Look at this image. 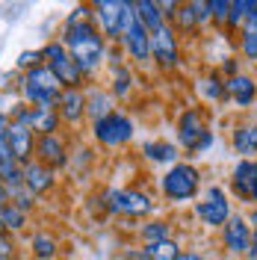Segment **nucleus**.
<instances>
[{
    "mask_svg": "<svg viewBox=\"0 0 257 260\" xmlns=\"http://www.w3.org/2000/svg\"><path fill=\"white\" fill-rule=\"evenodd\" d=\"M107 201V210L110 213H121V216H145L151 213V198L142 192H133V189H110L104 195Z\"/></svg>",
    "mask_w": 257,
    "mask_h": 260,
    "instance_id": "nucleus-7",
    "label": "nucleus"
},
{
    "mask_svg": "<svg viewBox=\"0 0 257 260\" xmlns=\"http://www.w3.org/2000/svg\"><path fill=\"white\" fill-rule=\"evenodd\" d=\"M0 260H21L18 254H0Z\"/></svg>",
    "mask_w": 257,
    "mask_h": 260,
    "instance_id": "nucleus-40",
    "label": "nucleus"
},
{
    "mask_svg": "<svg viewBox=\"0 0 257 260\" xmlns=\"http://www.w3.org/2000/svg\"><path fill=\"white\" fill-rule=\"evenodd\" d=\"M231 186H234V192L240 195L242 201L257 204V162L251 160L237 162V169L231 175Z\"/></svg>",
    "mask_w": 257,
    "mask_h": 260,
    "instance_id": "nucleus-10",
    "label": "nucleus"
},
{
    "mask_svg": "<svg viewBox=\"0 0 257 260\" xmlns=\"http://www.w3.org/2000/svg\"><path fill=\"white\" fill-rule=\"evenodd\" d=\"M9 124H12V121L6 118V98L0 95V127H9Z\"/></svg>",
    "mask_w": 257,
    "mask_h": 260,
    "instance_id": "nucleus-36",
    "label": "nucleus"
},
{
    "mask_svg": "<svg viewBox=\"0 0 257 260\" xmlns=\"http://www.w3.org/2000/svg\"><path fill=\"white\" fill-rule=\"evenodd\" d=\"M222 231V237H225V248L231 254H237V257H248V248H251V228L245 225V219L242 216H231Z\"/></svg>",
    "mask_w": 257,
    "mask_h": 260,
    "instance_id": "nucleus-9",
    "label": "nucleus"
},
{
    "mask_svg": "<svg viewBox=\"0 0 257 260\" xmlns=\"http://www.w3.org/2000/svg\"><path fill=\"white\" fill-rule=\"evenodd\" d=\"M248 6H251V0H237V3H231V12H228V24H231V27L242 24V21H245V15H248Z\"/></svg>",
    "mask_w": 257,
    "mask_h": 260,
    "instance_id": "nucleus-28",
    "label": "nucleus"
},
{
    "mask_svg": "<svg viewBox=\"0 0 257 260\" xmlns=\"http://www.w3.org/2000/svg\"><path fill=\"white\" fill-rule=\"evenodd\" d=\"M86 113L92 115V118H104V115L113 113V98L107 95V92H95V95H89L86 101Z\"/></svg>",
    "mask_w": 257,
    "mask_h": 260,
    "instance_id": "nucleus-23",
    "label": "nucleus"
},
{
    "mask_svg": "<svg viewBox=\"0 0 257 260\" xmlns=\"http://www.w3.org/2000/svg\"><path fill=\"white\" fill-rule=\"evenodd\" d=\"M127 89H130V74L124 71V68H118V71H115V80H113V92L118 98H124Z\"/></svg>",
    "mask_w": 257,
    "mask_h": 260,
    "instance_id": "nucleus-31",
    "label": "nucleus"
},
{
    "mask_svg": "<svg viewBox=\"0 0 257 260\" xmlns=\"http://www.w3.org/2000/svg\"><path fill=\"white\" fill-rule=\"evenodd\" d=\"M0 222H3V228H9V231H21V228L27 225V213L18 210L15 204H6L0 210Z\"/></svg>",
    "mask_w": 257,
    "mask_h": 260,
    "instance_id": "nucleus-25",
    "label": "nucleus"
},
{
    "mask_svg": "<svg viewBox=\"0 0 257 260\" xmlns=\"http://www.w3.org/2000/svg\"><path fill=\"white\" fill-rule=\"evenodd\" d=\"M142 240H145L148 245L169 240V225H166V222H151V225H145V228H142Z\"/></svg>",
    "mask_w": 257,
    "mask_h": 260,
    "instance_id": "nucleus-27",
    "label": "nucleus"
},
{
    "mask_svg": "<svg viewBox=\"0 0 257 260\" xmlns=\"http://www.w3.org/2000/svg\"><path fill=\"white\" fill-rule=\"evenodd\" d=\"M207 9H210V18H216V21H228L231 3H225V0H213V3H207Z\"/></svg>",
    "mask_w": 257,
    "mask_h": 260,
    "instance_id": "nucleus-32",
    "label": "nucleus"
},
{
    "mask_svg": "<svg viewBox=\"0 0 257 260\" xmlns=\"http://www.w3.org/2000/svg\"><path fill=\"white\" fill-rule=\"evenodd\" d=\"M130 136H133L130 118H124V115L115 113V110L110 115H104V118L95 121V139L104 142V145L118 148V145H124V142H130Z\"/></svg>",
    "mask_w": 257,
    "mask_h": 260,
    "instance_id": "nucleus-6",
    "label": "nucleus"
},
{
    "mask_svg": "<svg viewBox=\"0 0 257 260\" xmlns=\"http://www.w3.org/2000/svg\"><path fill=\"white\" fill-rule=\"evenodd\" d=\"M195 210H198V216H201L204 225H225L228 219H231V204H228L225 192H222L219 186L207 189Z\"/></svg>",
    "mask_w": 257,
    "mask_h": 260,
    "instance_id": "nucleus-8",
    "label": "nucleus"
},
{
    "mask_svg": "<svg viewBox=\"0 0 257 260\" xmlns=\"http://www.w3.org/2000/svg\"><path fill=\"white\" fill-rule=\"evenodd\" d=\"M177 260H207V257H201V254H195V251H180Z\"/></svg>",
    "mask_w": 257,
    "mask_h": 260,
    "instance_id": "nucleus-37",
    "label": "nucleus"
},
{
    "mask_svg": "<svg viewBox=\"0 0 257 260\" xmlns=\"http://www.w3.org/2000/svg\"><path fill=\"white\" fill-rule=\"evenodd\" d=\"M254 222V231H251V248H248V260H257V213L251 216Z\"/></svg>",
    "mask_w": 257,
    "mask_h": 260,
    "instance_id": "nucleus-35",
    "label": "nucleus"
},
{
    "mask_svg": "<svg viewBox=\"0 0 257 260\" xmlns=\"http://www.w3.org/2000/svg\"><path fill=\"white\" fill-rule=\"evenodd\" d=\"M56 104H59V118L71 121V124H77L83 115H86V98L77 89H65Z\"/></svg>",
    "mask_w": 257,
    "mask_h": 260,
    "instance_id": "nucleus-16",
    "label": "nucleus"
},
{
    "mask_svg": "<svg viewBox=\"0 0 257 260\" xmlns=\"http://www.w3.org/2000/svg\"><path fill=\"white\" fill-rule=\"evenodd\" d=\"M6 142H9V154L18 166L30 160V154L36 151V139H33V130L24 124H9L6 127Z\"/></svg>",
    "mask_w": 257,
    "mask_h": 260,
    "instance_id": "nucleus-12",
    "label": "nucleus"
},
{
    "mask_svg": "<svg viewBox=\"0 0 257 260\" xmlns=\"http://www.w3.org/2000/svg\"><path fill=\"white\" fill-rule=\"evenodd\" d=\"M148 260H177L180 257V248L172 240H163V243H151L142 248Z\"/></svg>",
    "mask_w": 257,
    "mask_h": 260,
    "instance_id": "nucleus-22",
    "label": "nucleus"
},
{
    "mask_svg": "<svg viewBox=\"0 0 257 260\" xmlns=\"http://www.w3.org/2000/svg\"><path fill=\"white\" fill-rule=\"evenodd\" d=\"M133 12L142 21V27L148 32H157L160 27H166V18L160 12V3H151V0H142V3H133Z\"/></svg>",
    "mask_w": 257,
    "mask_h": 260,
    "instance_id": "nucleus-18",
    "label": "nucleus"
},
{
    "mask_svg": "<svg viewBox=\"0 0 257 260\" xmlns=\"http://www.w3.org/2000/svg\"><path fill=\"white\" fill-rule=\"evenodd\" d=\"M59 127V113L50 107H33V118H30V130L42 133V136H53V130Z\"/></svg>",
    "mask_w": 257,
    "mask_h": 260,
    "instance_id": "nucleus-19",
    "label": "nucleus"
},
{
    "mask_svg": "<svg viewBox=\"0 0 257 260\" xmlns=\"http://www.w3.org/2000/svg\"><path fill=\"white\" fill-rule=\"evenodd\" d=\"M177 21H180V27H192L195 21H198V18H195V9H192V3H189V6H177Z\"/></svg>",
    "mask_w": 257,
    "mask_h": 260,
    "instance_id": "nucleus-33",
    "label": "nucleus"
},
{
    "mask_svg": "<svg viewBox=\"0 0 257 260\" xmlns=\"http://www.w3.org/2000/svg\"><path fill=\"white\" fill-rule=\"evenodd\" d=\"M201 92L207 101H222L225 98V83L219 80H201Z\"/></svg>",
    "mask_w": 257,
    "mask_h": 260,
    "instance_id": "nucleus-29",
    "label": "nucleus"
},
{
    "mask_svg": "<svg viewBox=\"0 0 257 260\" xmlns=\"http://www.w3.org/2000/svg\"><path fill=\"white\" fill-rule=\"evenodd\" d=\"M234 148H237V154H242V157L257 154V124L234 130Z\"/></svg>",
    "mask_w": 257,
    "mask_h": 260,
    "instance_id": "nucleus-21",
    "label": "nucleus"
},
{
    "mask_svg": "<svg viewBox=\"0 0 257 260\" xmlns=\"http://www.w3.org/2000/svg\"><path fill=\"white\" fill-rule=\"evenodd\" d=\"M198 169L189 166V162H175L169 172H166V178H163V195L169 198V201H189L195 192H198Z\"/></svg>",
    "mask_w": 257,
    "mask_h": 260,
    "instance_id": "nucleus-3",
    "label": "nucleus"
},
{
    "mask_svg": "<svg viewBox=\"0 0 257 260\" xmlns=\"http://www.w3.org/2000/svg\"><path fill=\"white\" fill-rule=\"evenodd\" d=\"M33 254L39 260H50L56 254V243L50 240L48 234H36V237H33Z\"/></svg>",
    "mask_w": 257,
    "mask_h": 260,
    "instance_id": "nucleus-26",
    "label": "nucleus"
},
{
    "mask_svg": "<svg viewBox=\"0 0 257 260\" xmlns=\"http://www.w3.org/2000/svg\"><path fill=\"white\" fill-rule=\"evenodd\" d=\"M124 260H148V257H145V251H130Z\"/></svg>",
    "mask_w": 257,
    "mask_h": 260,
    "instance_id": "nucleus-39",
    "label": "nucleus"
},
{
    "mask_svg": "<svg viewBox=\"0 0 257 260\" xmlns=\"http://www.w3.org/2000/svg\"><path fill=\"white\" fill-rule=\"evenodd\" d=\"M39 65H42V50H24V53L18 56V68L33 71V68H39Z\"/></svg>",
    "mask_w": 257,
    "mask_h": 260,
    "instance_id": "nucleus-30",
    "label": "nucleus"
},
{
    "mask_svg": "<svg viewBox=\"0 0 257 260\" xmlns=\"http://www.w3.org/2000/svg\"><path fill=\"white\" fill-rule=\"evenodd\" d=\"M92 9H95V18L101 21V30L107 32V39H121L133 18V3H124V0H98Z\"/></svg>",
    "mask_w": 257,
    "mask_h": 260,
    "instance_id": "nucleus-4",
    "label": "nucleus"
},
{
    "mask_svg": "<svg viewBox=\"0 0 257 260\" xmlns=\"http://www.w3.org/2000/svg\"><path fill=\"white\" fill-rule=\"evenodd\" d=\"M68 56L80 68V74H95V68L104 59V36L92 21H77V24H65V39H62Z\"/></svg>",
    "mask_w": 257,
    "mask_h": 260,
    "instance_id": "nucleus-1",
    "label": "nucleus"
},
{
    "mask_svg": "<svg viewBox=\"0 0 257 260\" xmlns=\"http://www.w3.org/2000/svg\"><path fill=\"white\" fill-rule=\"evenodd\" d=\"M21 180H24V186H27L33 195H42V192L50 189L53 175H50L48 166H42V162H24V166H21Z\"/></svg>",
    "mask_w": 257,
    "mask_h": 260,
    "instance_id": "nucleus-14",
    "label": "nucleus"
},
{
    "mask_svg": "<svg viewBox=\"0 0 257 260\" xmlns=\"http://www.w3.org/2000/svg\"><path fill=\"white\" fill-rule=\"evenodd\" d=\"M36 157L42 166H48V169H59L65 166V145L56 139V136H42L39 142H36Z\"/></svg>",
    "mask_w": 257,
    "mask_h": 260,
    "instance_id": "nucleus-15",
    "label": "nucleus"
},
{
    "mask_svg": "<svg viewBox=\"0 0 257 260\" xmlns=\"http://www.w3.org/2000/svg\"><path fill=\"white\" fill-rule=\"evenodd\" d=\"M145 154H148V160H154V162H175V157H177V151L169 142H148Z\"/></svg>",
    "mask_w": 257,
    "mask_h": 260,
    "instance_id": "nucleus-24",
    "label": "nucleus"
},
{
    "mask_svg": "<svg viewBox=\"0 0 257 260\" xmlns=\"http://www.w3.org/2000/svg\"><path fill=\"white\" fill-rule=\"evenodd\" d=\"M121 42H124V48L130 50L133 59H148V56H151V32L142 27V21L136 18V12H133V18H130L127 30H124V36H121Z\"/></svg>",
    "mask_w": 257,
    "mask_h": 260,
    "instance_id": "nucleus-13",
    "label": "nucleus"
},
{
    "mask_svg": "<svg viewBox=\"0 0 257 260\" xmlns=\"http://www.w3.org/2000/svg\"><path fill=\"white\" fill-rule=\"evenodd\" d=\"M0 160H12V154H9V142H6V127H0Z\"/></svg>",
    "mask_w": 257,
    "mask_h": 260,
    "instance_id": "nucleus-34",
    "label": "nucleus"
},
{
    "mask_svg": "<svg viewBox=\"0 0 257 260\" xmlns=\"http://www.w3.org/2000/svg\"><path fill=\"white\" fill-rule=\"evenodd\" d=\"M6 204H9V192H6V186L0 183V210H3Z\"/></svg>",
    "mask_w": 257,
    "mask_h": 260,
    "instance_id": "nucleus-38",
    "label": "nucleus"
},
{
    "mask_svg": "<svg viewBox=\"0 0 257 260\" xmlns=\"http://www.w3.org/2000/svg\"><path fill=\"white\" fill-rule=\"evenodd\" d=\"M204 133H207V127L201 124V115L195 113V110L180 118V142L186 148H198V142L204 139Z\"/></svg>",
    "mask_w": 257,
    "mask_h": 260,
    "instance_id": "nucleus-17",
    "label": "nucleus"
},
{
    "mask_svg": "<svg viewBox=\"0 0 257 260\" xmlns=\"http://www.w3.org/2000/svg\"><path fill=\"white\" fill-rule=\"evenodd\" d=\"M151 56L157 59L160 68H175L177 65V42L169 27H160L157 32H151Z\"/></svg>",
    "mask_w": 257,
    "mask_h": 260,
    "instance_id": "nucleus-11",
    "label": "nucleus"
},
{
    "mask_svg": "<svg viewBox=\"0 0 257 260\" xmlns=\"http://www.w3.org/2000/svg\"><path fill=\"white\" fill-rule=\"evenodd\" d=\"M225 92H228L231 98H234V101H237L240 107H248V104L254 101V95H257V86H254L251 80H248V77L237 74V77H231V80L225 83Z\"/></svg>",
    "mask_w": 257,
    "mask_h": 260,
    "instance_id": "nucleus-20",
    "label": "nucleus"
},
{
    "mask_svg": "<svg viewBox=\"0 0 257 260\" xmlns=\"http://www.w3.org/2000/svg\"><path fill=\"white\" fill-rule=\"evenodd\" d=\"M59 95H62V83L53 77V71L45 62L39 68H33V71H27V77H24V98L30 101L33 107H50L53 110Z\"/></svg>",
    "mask_w": 257,
    "mask_h": 260,
    "instance_id": "nucleus-2",
    "label": "nucleus"
},
{
    "mask_svg": "<svg viewBox=\"0 0 257 260\" xmlns=\"http://www.w3.org/2000/svg\"><path fill=\"white\" fill-rule=\"evenodd\" d=\"M42 59H48V68L53 71V77L62 83V86H68V89H74V86L83 80L80 68L74 65L71 56H68V50H65L62 42H50L48 48L42 50Z\"/></svg>",
    "mask_w": 257,
    "mask_h": 260,
    "instance_id": "nucleus-5",
    "label": "nucleus"
},
{
    "mask_svg": "<svg viewBox=\"0 0 257 260\" xmlns=\"http://www.w3.org/2000/svg\"><path fill=\"white\" fill-rule=\"evenodd\" d=\"M3 231H6V228H3V222H0V237H3Z\"/></svg>",
    "mask_w": 257,
    "mask_h": 260,
    "instance_id": "nucleus-41",
    "label": "nucleus"
}]
</instances>
